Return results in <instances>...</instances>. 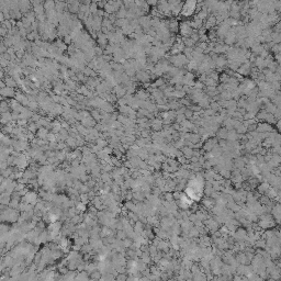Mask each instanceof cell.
<instances>
[{
	"label": "cell",
	"mask_w": 281,
	"mask_h": 281,
	"mask_svg": "<svg viewBox=\"0 0 281 281\" xmlns=\"http://www.w3.org/2000/svg\"><path fill=\"white\" fill-rule=\"evenodd\" d=\"M43 7H44L45 11L51 10V9H55V1L54 0H44Z\"/></svg>",
	"instance_id": "cell-1"
},
{
	"label": "cell",
	"mask_w": 281,
	"mask_h": 281,
	"mask_svg": "<svg viewBox=\"0 0 281 281\" xmlns=\"http://www.w3.org/2000/svg\"><path fill=\"white\" fill-rule=\"evenodd\" d=\"M216 23V19L214 15H211V17H207V28H211L213 25Z\"/></svg>",
	"instance_id": "cell-2"
},
{
	"label": "cell",
	"mask_w": 281,
	"mask_h": 281,
	"mask_svg": "<svg viewBox=\"0 0 281 281\" xmlns=\"http://www.w3.org/2000/svg\"><path fill=\"white\" fill-rule=\"evenodd\" d=\"M146 2H147L148 5H149V7L151 6H153V7H156L158 3V0H145Z\"/></svg>",
	"instance_id": "cell-3"
},
{
	"label": "cell",
	"mask_w": 281,
	"mask_h": 281,
	"mask_svg": "<svg viewBox=\"0 0 281 281\" xmlns=\"http://www.w3.org/2000/svg\"><path fill=\"white\" fill-rule=\"evenodd\" d=\"M167 2L169 3V6H176L178 3H180L181 0H167Z\"/></svg>",
	"instance_id": "cell-4"
},
{
	"label": "cell",
	"mask_w": 281,
	"mask_h": 281,
	"mask_svg": "<svg viewBox=\"0 0 281 281\" xmlns=\"http://www.w3.org/2000/svg\"><path fill=\"white\" fill-rule=\"evenodd\" d=\"M134 1H135V0H122V2H123V5H124V7H125V8H126V7H128L131 3H134Z\"/></svg>",
	"instance_id": "cell-5"
}]
</instances>
